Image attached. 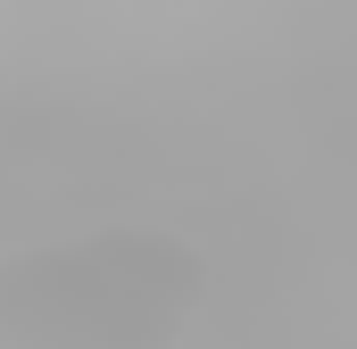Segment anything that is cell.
<instances>
[{
	"instance_id": "cell-1",
	"label": "cell",
	"mask_w": 357,
	"mask_h": 349,
	"mask_svg": "<svg viewBox=\"0 0 357 349\" xmlns=\"http://www.w3.org/2000/svg\"><path fill=\"white\" fill-rule=\"evenodd\" d=\"M208 299L199 250L167 225H91L0 258V349H183Z\"/></svg>"
}]
</instances>
